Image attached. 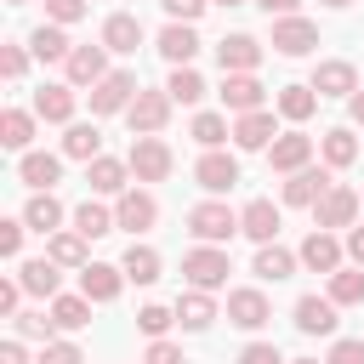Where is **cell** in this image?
Listing matches in <instances>:
<instances>
[{
	"label": "cell",
	"instance_id": "4",
	"mask_svg": "<svg viewBox=\"0 0 364 364\" xmlns=\"http://www.w3.org/2000/svg\"><path fill=\"white\" fill-rule=\"evenodd\" d=\"M125 165H131V176H136V182H165V176H171V165H176V154H171L159 136H136Z\"/></svg>",
	"mask_w": 364,
	"mask_h": 364
},
{
	"label": "cell",
	"instance_id": "47",
	"mask_svg": "<svg viewBox=\"0 0 364 364\" xmlns=\"http://www.w3.org/2000/svg\"><path fill=\"white\" fill-rule=\"evenodd\" d=\"M40 364H85V358H80L74 341H46V347H40Z\"/></svg>",
	"mask_w": 364,
	"mask_h": 364
},
{
	"label": "cell",
	"instance_id": "7",
	"mask_svg": "<svg viewBox=\"0 0 364 364\" xmlns=\"http://www.w3.org/2000/svg\"><path fill=\"white\" fill-rule=\"evenodd\" d=\"M125 119H131L136 136H159L165 119H171V97H165V91H136V102L125 108Z\"/></svg>",
	"mask_w": 364,
	"mask_h": 364
},
{
	"label": "cell",
	"instance_id": "21",
	"mask_svg": "<svg viewBox=\"0 0 364 364\" xmlns=\"http://www.w3.org/2000/svg\"><path fill=\"white\" fill-rule=\"evenodd\" d=\"M262 97H267V91H262L256 74H222V102H228L233 114H256Z\"/></svg>",
	"mask_w": 364,
	"mask_h": 364
},
{
	"label": "cell",
	"instance_id": "52",
	"mask_svg": "<svg viewBox=\"0 0 364 364\" xmlns=\"http://www.w3.org/2000/svg\"><path fill=\"white\" fill-rule=\"evenodd\" d=\"M23 68H28V57H23V46H6V51H0V74H6V80H17Z\"/></svg>",
	"mask_w": 364,
	"mask_h": 364
},
{
	"label": "cell",
	"instance_id": "12",
	"mask_svg": "<svg viewBox=\"0 0 364 364\" xmlns=\"http://www.w3.org/2000/svg\"><path fill=\"white\" fill-rule=\"evenodd\" d=\"M108 74H114L108 68V46H74L68 51V85H97Z\"/></svg>",
	"mask_w": 364,
	"mask_h": 364
},
{
	"label": "cell",
	"instance_id": "32",
	"mask_svg": "<svg viewBox=\"0 0 364 364\" xmlns=\"http://www.w3.org/2000/svg\"><path fill=\"white\" fill-rule=\"evenodd\" d=\"M119 222H114V210L108 205H97V199H85L80 210H74V233L80 239H102V233H114Z\"/></svg>",
	"mask_w": 364,
	"mask_h": 364
},
{
	"label": "cell",
	"instance_id": "15",
	"mask_svg": "<svg viewBox=\"0 0 364 364\" xmlns=\"http://www.w3.org/2000/svg\"><path fill=\"white\" fill-rule=\"evenodd\" d=\"M358 205H364V199H358L353 188H330V193L313 205V222H318V228H353Z\"/></svg>",
	"mask_w": 364,
	"mask_h": 364
},
{
	"label": "cell",
	"instance_id": "49",
	"mask_svg": "<svg viewBox=\"0 0 364 364\" xmlns=\"http://www.w3.org/2000/svg\"><path fill=\"white\" fill-rule=\"evenodd\" d=\"M159 6L171 11V23H193V17H199V11L210 6V0H159Z\"/></svg>",
	"mask_w": 364,
	"mask_h": 364
},
{
	"label": "cell",
	"instance_id": "19",
	"mask_svg": "<svg viewBox=\"0 0 364 364\" xmlns=\"http://www.w3.org/2000/svg\"><path fill=\"white\" fill-rule=\"evenodd\" d=\"M119 284H125V267H108V262L80 267V296H85V301H114Z\"/></svg>",
	"mask_w": 364,
	"mask_h": 364
},
{
	"label": "cell",
	"instance_id": "36",
	"mask_svg": "<svg viewBox=\"0 0 364 364\" xmlns=\"http://www.w3.org/2000/svg\"><path fill=\"white\" fill-rule=\"evenodd\" d=\"M318 148H324V165H336V171H341V165H353V159H358V136H353V131H347V125H330V131H324V142H318Z\"/></svg>",
	"mask_w": 364,
	"mask_h": 364
},
{
	"label": "cell",
	"instance_id": "59",
	"mask_svg": "<svg viewBox=\"0 0 364 364\" xmlns=\"http://www.w3.org/2000/svg\"><path fill=\"white\" fill-rule=\"evenodd\" d=\"M290 364H318V358H290Z\"/></svg>",
	"mask_w": 364,
	"mask_h": 364
},
{
	"label": "cell",
	"instance_id": "30",
	"mask_svg": "<svg viewBox=\"0 0 364 364\" xmlns=\"http://www.w3.org/2000/svg\"><path fill=\"white\" fill-rule=\"evenodd\" d=\"M296 262H301L296 250H284V245H262L250 273H256V279H267V284H279V279H290V273H296Z\"/></svg>",
	"mask_w": 364,
	"mask_h": 364
},
{
	"label": "cell",
	"instance_id": "41",
	"mask_svg": "<svg viewBox=\"0 0 364 364\" xmlns=\"http://www.w3.org/2000/svg\"><path fill=\"white\" fill-rule=\"evenodd\" d=\"M165 97L193 108V102H205V80H199L193 68H171V80H165Z\"/></svg>",
	"mask_w": 364,
	"mask_h": 364
},
{
	"label": "cell",
	"instance_id": "24",
	"mask_svg": "<svg viewBox=\"0 0 364 364\" xmlns=\"http://www.w3.org/2000/svg\"><path fill=\"white\" fill-rule=\"evenodd\" d=\"M34 114L51 125H74V85H40L34 91Z\"/></svg>",
	"mask_w": 364,
	"mask_h": 364
},
{
	"label": "cell",
	"instance_id": "58",
	"mask_svg": "<svg viewBox=\"0 0 364 364\" xmlns=\"http://www.w3.org/2000/svg\"><path fill=\"white\" fill-rule=\"evenodd\" d=\"M324 6H336V11H341V6H353V0H324Z\"/></svg>",
	"mask_w": 364,
	"mask_h": 364
},
{
	"label": "cell",
	"instance_id": "26",
	"mask_svg": "<svg viewBox=\"0 0 364 364\" xmlns=\"http://www.w3.org/2000/svg\"><path fill=\"white\" fill-rule=\"evenodd\" d=\"M28 51H34L40 63H68V51H74V40L63 34V23H40V28L28 34Z\"/></svg>",
	"mask_w": 364,
	"mask_h": 364
},
{
	"label": "cell",
	"instance_id": "8",
	"mask_svg": "<svg viewBox=\"0 0 364 364\" xmlns=\"http://www.w3.org/2000/svg\"><path fill=\"white\" fill-rule=\"evenodd\" d=\"M193 182H199L205 193H228V188L239 182V159H233V154H222V148H210V154H199Z\"/></svg>",
	"mask_w": 364,
	"mask_h": 364
},
{
	"label": "cell",
	"instance_id": "39",
	"mask_svg": "<svg viewBox=\"0 0 364 364\" xmlns=\"http://www.w3.org/2000/svg\"><path fill=\"white\" fill-rule=\"evenodd\" d=\"M46 256L57 262V267H91L85 262V239L68 228V233H51V245H46Z\"/></svg>",
	"mask_w": 364,
	"mask_h": 364
},
{
	"label": "cell",
	"instance_id": "31",
	"mask_svg": "<svg viewBox=\"0 0 364 364\" xmlns=\"http://www.w3.org/2000/svg\"><path fill=\"white\" fill-rule=\"evenodd\" d=\"M57 279H63V273H57V262H51V256H40V262H23V267H17V284H23L28 296H57Z\"/></svg>",
	"mask_w": 364,
	"mask_h": 364
},
{
	"label": "cell",
	"instance_id": "46",
	"mask_svg": "<svg viewBox=\"0 0 364 364\" xmlns=\"http://www.w3.org/2000/svg\"><path fill=\"white\" fill-rule=\"evenodd\" d=\"M46 17L68 28V23H80V17H85V0H46Z\"/></svg>",
	"mask_w": 364,
	"mask_h": 364
},
{
	"label": "cell",
	"instance_id": "3",
	"mask_svg": "<svg viewBox=\"0 0 364 364\" xmlns=\"http://www.w3.org/2000/svg\"><path fill=\"white\" fill-rule=\"evenodd\" d=\"M136 91H142L136 74H131V68H114L108 80L91 85V114H125V108L136 102Z\"/></svg>",
	"mask_w": 364,
	"mask_h": 364
},
{
	"label": "cell",
	"instance_id": "50",
	"mask_svg": "<svg viewBox=\"0 0 364 364\" xmlns=\"http://www.w3.org/2000/svg\"><path fill=\"white\" fill-rule=\"evenodd\" d=\"M239 364H284V358H279V347H273V341H250V347L239 353Z\"/></svg>",
	"mask_w": 364,
	"mask_h": 364
},
{
	"label": "cell",
	"instance_id": "11",
	"mask_svg": "<svg viewBox=\"0 0 364 364\" xmlns=\"http://www.w3.org/2000/svg\"><path fill=\"white\" fill-rule=\"evenodd\" d=\"M273 318V307H267V296L262 290H228V324H239V330H262Z\"/></svg>",
	"mask_w": 364,
	"mask_h": 364
},
{
	"label": "cell",
	"instance_id": "14",
	"mask_svg": "<svg viewBox=\"0 0 364 364\" xmlns=\"http://www.w3.org/2000/svg\"><path fill=\"white\" fill-rule=\"evenodd\" d=\"M114 222H119V228H131V233H148V228L159 222V205H154V193H142V188L119 193V205H114Z\"/></svg>",
	"mask_w": 364,
	"mask_h": 364
},
{
	"label": "cell",
	"instance_id": "56",
	"mask_svg": "<svg viewBox=\"0 0 364 364\" xmlns=\"http://www.w3.org/2000/svg\"><path fill=\"white\" fill-rule=\"evenodd\" d=\"M0 364H28V353H23V341H6V347H0Z\"/></svg>",
	"mask_w": 364,
	"mask_h": 364
},
{
	"label": "cell",
	"instance_id": "40",
	"mask_svg": "<svg viewBox=\"0 0 364 364\" xmlns=\"http://www.w3.org/2000/svg\"><path fill=\"white\" fill-rule=\"evenodd\" d=\"M51 324L57 330H85L91 324V301L85 296H57L51 301Z\"/></svg>",
	"mask_w": 364,
	"mask_h": 364
},
{
	"label": "cell",
	"instance_id": "55",
	"mask_svg": "<svg viewBox=\"0 0 364 364\" xmlns=\"http://www.w3.org/2000/svg\"><path fill=\"white\" fill-rule=\"evenodd\" d=\"M256 6H262L267 17H296V6H301V0H256Z\"/></svg>",
	"mask_w": 364,
	"mask_h": 364
},
{
	"label": "cell",
	"instance_id": "54",
	"mask_svg": "<svg viewBox=\"0 0 364 364\" xmlns=\"http://www.w3.org/2000/svg\"><path fill=\"white\" fill-rule=\"evenodd\" d=\"M347 256L353 267H364V228H347Z\"/></svg>",
	"mask_w": 364,
	"mask_h": 364
},
{
	"label": "cell",
	"instance_id": "27",
	"mask_svg": "<svg viewBox=\"0 0 364 364\" xmlns=\"http://www.w3.org/2000/svg\"><path fill=\"white\" fill-rule=\"evenodd\" d=\"M176 324H182V330H210V324H216V301H210V290H188V296H176Z\"/></svg>",
	"mask_w": 364,
	"mask_h": 364
},
{
	"label": "cell",
	"instance_id": "35",
	"mask_svg": "<svg viewBox=\"0 0 364 364\" xmlns=\"http://www.w3.org/2000/svg\"><path fill=\"white\" fill-rule=\"evenodd\" d=\"M0 142H6V148H17V154H28V142H34V114L6 108V114H0Z\"/></svg>",
	"mask_w": 364,
	"mask_h": 364
},
{
	"label": "cell",
	"instance_id": "43",
	"mask_svg": "<svg viewBox=\"0 0 364 364\" xmlns=\"http://www.w3.org/2000/svg\"><path fill=\"white\" fill-rule=\"evenodd\" d=\"M176 324V307H159V301H148L142 313H136V330L148 336V341H165V330Z\"/></svg>",
	"mask_w": 364,
	"mask_h": 364
},
{
	"label": "cell",
	"instance_id": "51",
	"mask_svg": "<svg viewBox=\"0 0 364 364\" xmlns=\"http://www.w3.org/2000/svg\"><path fill=\"white\" fill-rule=\"evenodd\" d=\"M148 364H188L176 341H148Z\"/></svg>",
	"mask_w": 364,
	"mask_h": 364
},
{
	"label": "cell",
	"instance_id": "16",
	"mask_svg": "<svg viewBox=\"0 0 364 364\" xmlns=\"http://www.w3.org/2000/svg\"><path fill=\"white\" fill-rule=\"evenodd\" d=\"M313 91H318V97H353V91H358V68L341 63V57H330V63L313 68Z\"/></svg>",
	"mask_w": 364,
	"mask_h": 364
},
{
	"label": "cell",
	"instance_id": "6",
	"mask_svg": "<svg viewBox=\"0 0 364 364\" xmlns=\"http://www.w3.org/2000/svg\"><path fill=\"white\" fill-rule=\"evenodd\" d=\"M216 63H222V74H256L262 40H256V34H222V40H216Z\"/></svg>",
	"mask_w": 364,
	"mask_h": 364
},
{
	"label": "cell",
	"instance_id": "62",
	"mask_svg": "<svg viewBox=\"0 0 364 364\" xmlns=\"http://www.w3.org/2000/svg\"><path fill=\"white\" fill-rule=\"evenodd\" d=\"M358 199H364V193H358Z\"/></svg>",
	"mask_w": 364,
	"mask_h": 364
},
{
	"label": "cell",
	"instance_id": "61",
	"mask_svg": "<svg viewBox=\"0 0 364 364\" xmlns=\"http://www.w3.org/2000/svg\"><path fill=\"white\" fill-rule=\"evenodd\" d=\"M11 6H23V0H11Z\"/></svg>",
	"mask_w": 364,
	"mask_h": 364
},
{
	"label": "cell",
	"instance_id": "28",
	"mask_svg": "<svg viewBox=\"0 0 364 364\" xmlns=\"http://www.w3.org/2000/svg\"><path fill=\"white\" fill-rule=\"evenodd\" d=\"M102 46H108V51H125V57H131V51L142 46V23H136L131 11H114V17L102 23Z\"/></svg>",
	"mask_w": 364,
	"mask_h": 364
},
{
	"label": "cell",
	"instance_id": "57",
	"mask_svg": "<svg viewBox=\"0 0 364 364\" xmlns=\"http://www.w3.org/2000/svg\"><path fill=\"white\" fill-rule=\"evenodd\" d=\"M347 114H353V125H364V91H353V97H347Z\"/></svg>",
	"mask_w": 364,
	"mask_h": 364
},
{
	"label": "cell",
	"instance_id": "22",
	"mask_svg": "<svg viewBox=\"0 0 364 364\" xmlns=\"http://www.w3.org/2000/svg\"><path fill=\"white\" fill-rule=\"evenodd\" d=\"M330 188H336V182H330V171H313V165H307V171H296V176L284 182V205H307V210H313Z\"/></svg>",
	"mask_w": 364,
	"mask_h": 364
},
{
	"label": "cell",
	"instance_id": "20",
	"mask_svg": "<svg viewBox=\"0 0 364 364\" xmlns=\"http://www.w3.org/2000/svg\"><path fill=\"white\" fill-rule=\"evenodd\" d=\"M296 330L301 336H336V301L330 296H301L296 301Z\"/></svg>",
	"mask_w": 364,
	"mask_h": 364
},
{
	"label": "cell",
	"instance_id": "17",
	"mask_svg": "<svg viewBox=\"0 0 364 364\" xmlns=\"http://www.w3.org/2000/svg\"><path fill=\"white\" fill-rule=\"evenodd\" d=\"M85 182H91V193H114V199H119V193H131V165L102 154V159L85 165Z\"/></svg>",
	"mask_w": 364,
	"mask_h": 364
},
{
	"label": "cell",
	"instance_id": "2",
	"mask_svg": "<svg viewBox=\"0 0 364 364\" xmlns=\"http://www.w3.org/2000/svg\"><path fill=\"white\" fill-rule=\"evenodd\" d=\"M182 279H188L193 290H222V284H228V250H222V245L188 250V256H182Z\"/></svg>",
	"mask_w": 364,
	"mask_h": 364
},
{
	"label": "cell",
	"instance_id": "45",
	"mask_svg": "<svg viewBox=\"0 0 364 364\" xmlns=\"http://www.w3.org/2000/svg\"><path fill=\"white\" fill-rule=\"evenodd\" d=\"M23 233H28V222H23V216L0 222V256H17V250H23Z\"/></svg>",
	"mask_w": 364,
	"mask_h": 364
},
{
	"label": "cell",
	"instance_id": "38",
	"mask_svg": "<svg viewBox=\"0 0 364 364\" xmlns=\"http://www.w3.org/2000/svg\"><path fill=\"white\" fill-rule=\"evenodd\" d=\"M330 301L336 307H358L364 301V267H336L330 273Z\"/></svg>",
	"mask_w": 364,
	"mask_h": 364
},
{
	"label": "cell",
	"instance_id": "34",
	"mask_svg": "<svg viewBox=\"0 0 364 364\" xmlns=\"http://www.w3.org/2000/svg\"><path fill=\"white\" fill-rule=\"evenodd\" d=\"M273 102H279V114H284V119H296V125H301V119H313V108H318V91H313V85H284Z\"/></svg>",
	"mask_w": 364,
	"mask_h": 364
},
{
	"label": "cell",
	"instance_id": "25",
	"mask_svg": "<svg viewBox=\"0 0 364 364\" xmlns=\"http://www.w3.org/2000/svg\"><path fill=\"white\" fill-rule=\"evenodd\" d=\"M17 176H23L34 193H51L57 176H63V159H57V154H23V159H17Z\"/></svg>",
	"mask_w": 364,
	"mask_h": 364
},
{
	"label": "cell",
	"instance_id": "29",
	"mask_svg": "<svg viewBox=\"0 0 364 364\" xmlns=\"http://www.w3.org/2000/svg\"><path fill=\"white\" fill-rule=\"evenodd\" d=\"M63 154H68V159H85V165H91V159H102V131H97V125H85V119H74V125L63 131Z\"/></svg>",
	"mask_w": 364,
	"mask_h": 364
},
{
	"label": "cell",
	"instance_id": "1",
	"mask_svg": "<svg viewBox=\"0 0 364 364\" xmlns=\"http://www.w3.org/2000/svg\"><path fill=\"white\" fill-rule=\"evenodd\" d=\"M188 233H193L199 245H228V239L239 233V216H233L222 199H205V205L188 210Z\"/></svg>",
	"mask_w": 364,
	"mask_h": 364
},
{
	"label": "cell",
	"instance_id": "53",
	"mask_svg": "<svg viewBox=\"0 0 364 364\" xmlns=\"http://www.w3.org/2000/svg\"><path fill=\"white\" fill-rule=\"evenodd\" d=\"M17 290H23V284H11V279L0 284V313H6V318H17Z\"/></svg>",
	"mask_w": 364,
	"mask_h": 364
},
{
	"label": "cell",
	"instance_id": "44",
	"mask_svg": "<svg viewBox=\"0 0 364 364\" xmlns=\"http://www.w3.org/2000/svg\"><path fill=\"white\" fill-rule=\"evenodd\" d=\"M11 324H17V336H23V341H51V330H57L46 313H17Z\"/></svg>",
	"mask_w": 364,
	"mask_h": 364
},
{
	"label": "cell",
	"instance_id": "60",
	"mask_svg": "<svg viewBox=\"0 0 364 364\" xmlns=\"http://www.w3.org/2000/svg\"><path fill=\"white\" fill-rule=\"evenodd\" d=\"M216 6H245V0H216Z\"/></svg>",
	"mask_w": 364,
	"mask_h": 364
},
{
	"label": "cell",
	"instance_id": "18",
	"mask_svg": "<svg viewBox=\"0 0 364 364\" xmlns=\"http://www.w3.org/2000/svg\"><path fill=\"white\" fill-rule=\"evenodd\" d=\"M239 233H250L256 245H273V239H279V205H273V199H250V205L239 210Z\"/></svg>",
	"mask_w": 364,
	"mask_h": 364
},
{
	"label": "cell",
	"instance_id": "10",
	"mask_svg": "<svg viewBox=\"0 0 364 364\" xmlns=\"http://www.w3.org/2000/svg\"><path fill=\"white\" fill-rule=\"evenodd\" d=\"M307 159H313V136H301V131H279V142L267 148V165L284 171V176L307 171Z\"/></svg>",
	"mask_w": 364,
	"mask_h": 364
},
{
	"label": "cell",
	"instance_id": "5",
	"mask_svg": "<svg viewBox=\"0 0 364 364\" xmlns=\"http://www.w3.org/2000/svg\"><path fill=\"white\" fill-rule=\"evenodd\" d=\"M318 46V23L307 17H273V51L279 57H307Z\"/></svg>",
	"mask_w": 364,
	"mask_h": 364
},
{
	"label": "cell",
	"instance_id": "23",
	"mask_svg": "<svg viewBox=\"0 0 364 364\" xmlns=\"http://www.w3.org/2000/svg\"><path fill=\"white\" fill-rule=\"evenodd\" d=\"M296 256H301V267H313V273H336V267H341V245H336L324 228H313Z\"/></svg>",
	"mask_w": 364,
	"mask_h": 364
},
{
	"label": "cell",
	"instance_id": "33",
	"mask_svg": "<svg viewBox=\"0 0 364 364\" xmlns=\"http://www.w3.org/2000/svg\"><path fill=\"white\" fill-rule=\"evenodd\" d=\"M119 267H125V279H131V284H154L165 262H159V250H154V245H131Z\"/></svg>",
	"mask_w": 364,
	"mask_h": 364
},
{
	"label": "cell",
	"instance_id": "48",
	"mask_svg": "<svg viewBox=\"0 0 364 364\" xmlns=\"http://www.w3.org/2000/svg\"><path fill=\"white\" fill-rule=\"evenodd\" d=\"M324 364H364V341H353V336H341L336 347H330V358Z\"/></svg>",
	"mask_w": 364,
	"mask_h": 364
},
{
	"label": "cell",
	"instance_id": "42",
	"mask_svg": "<svg viewBox=\"0 0 364 364\" xmlns=\"http://www.w3.org/2000/svg\"><path fill=\"white\" fill-rule=\"evenodd\" d=\"M228 136H233V131H228V119H222V114H193V142H199L205 154H210V148H222Z\"/></svg>",
	"mask_w": 364,
	"mask_h": 364
},
{
	"label": "cell",
	"instance_id": "37",
	"mask_svg": "<svg viewBox=\"0 0 364 364\" xmlns=\"http://www.w3.org/2000/svg\"><path fill=\"white\" fill-rule=\"evenodd\" d=\"M23 222H28L34 233H57V222H63V205H57V193H34V199L23 205Z\"/></svg>",
	"mask_w": 364,
	"mask_h": 364
},
{
	"label": "cell",
	"instance_id": "13",
	"mask_svg": "<svg viewBox=\"0 0 364 364\" xmlns=\"http://www.w3.org/2000/svg\"><path fill=\"white\" fill-rule=\"evenodd\" d=\"M233 142H239L245 154H262V148H273V142H279V131H273V114H267V108H256V114H239V119H233Z\"/></svg>",
	"mask_w": 364,
	"mask_h": 364
},
{
	"label": "cell",
	"instance_id": "9",
	"mask_svg": "<svg viewBox=\"0 0 364 364\" xmlns=\"http://www.w3.org/2000/svg\"><path fill=\"white\" fill-rule=\"evenodd\" d=\"M159 57H165L171 68H193V57H199L193 23H165V28H159Z\"/></svg>",
	"mask_w": 364,
	"mask_h": 364
}]
</instances>
